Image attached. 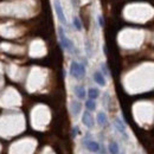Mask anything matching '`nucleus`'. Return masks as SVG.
<instances>
[{"instance_id":"a211bd4d","label":"nucleus","mask_w":154,"mask_h":154,"mask_svg":"<svg viewBox=\"0 0 154 154\" xmlns=\"http://www.w3.org/2000/svg\"><path fill=\"white\" fill-rule=\"evenodd\" d=\"M72 1V4H74V6H76V4H77V0H71Z\"/></svg>"},{"instance_id":"9d476101","label":"nucleus","mask_w":154,"mask_h":154,"mask_svg":"<svg viewBox=\"0 0 154 154\" xmlns=\"http://www.w3.org/2000/svg\"><path fill=\"white\" fill-rule=\"evenodd\" d=\"M97 122H98V125H100V126H106V125H107L108 119H107L106 113L100 112V113L97 114Z\"/></svg>"},{"instance_id":"f8f14e48","label":"nucleus","mask_w":154,"mask_h":154,"mask_svg":"<svg viewBox=\"0 0 154 154\" xmlns=\"http://www.w3.org/2000/svg\"><path fill=\"white\" fill-rule=\"evenodd\" d=\"M88 96H89L90 100H96L97 97L100 96L98 89H96V88H90V89L88 90Z\"/></svg>"},{"instance_id":"dca6fc26","label":"nucleus","mask_w":154,"mask_h":154,"mask_svg":"<svg viewBox=\"0 0 154 154\" xmlns=\"http://www.w3.org/2000/svg\"><path fill=\"white\" fill-rule=\"evenodd\" d=\"M78 134V127H74L72 128V137H75Z\"/></svg>"},{"instance_id":"7ed1b4c3","label":"nucleus","mask_w":154,"mask_h":154,"mask_svg":"<svg viewBox=\"0 0 154 154\" xmlns=\"http://www.w3.org/2000/svg\"><path fill=\"white\" fill-rule=\"evenodd\" d=\"M55 11H56V14H57V18L59 19V21L65 25L66 24V19H65V16H64V12H63V8L59 4L58 0H55Z\"/></svg>"},{"instance_id":"0eeeda50","label":"nucleus","mask_w":154,"mask_h":154,"mask_svg":"<svg viewBox=\"0 0 154 154\" xmlns=\"http://www.w3.org/2000/svg\"><path fill=\"white\" fill-rule=\"evenodd\" d=\"M94 81L96 82L97 84L102 85V87L106 85V78H104V76H103V74L100 72V71H96V72L94 74Z\"/></svg>"},{"instance_id":"2eb2a0df","label":"nucleus","mask_w":154,"mask_h":154,"mask_svg":"<svg viewBox=\"0 0 154 154\" xmlns=\"http://www.w3.org/2000/svg\"><path fill=\"white\" fill-rule=\"evenodd\" d=\"M101 68H102V71H103V74L104 75H108L109 72H108V70H107V68H106V65L104 64H101Z\"/></svg>"},{"instance_id":"20e7f679","label":"nucleus","mask_w":154,"mask_h":154,"mask_svg":"<svg viewBox=\"0 0 154 154\" xmlns=\"http://www.w3.org/2000/svg\"><path fill=\"white\" fill-rule=\"evenodd\" d=\"M82 122L88 128H93L94 127V119H93L91 114L89 113V110H87V112L83 113V115H82Z\"/></svg>"},{"instance_id":"ddd939ff","label":"nucleus","mask_w":154,"mask_h":154,"mask_svg":"<svg viewBox=\"0 0 154 154\" xmlns=\"http://www.w3.org/2000/svg\"><path fill=\"white\" fill-rule=\"evenodd\" d=\"M85 108H87L88 110H90V112H91V110H95V109H96V103H95V101H94V100H90V98L87 100V101H85Z\"/></svg>"},{"instance_id":"4468645a","label":"nucleus","mask_w":154,"mask_h":154,"mask_svg":"<svg viewBox=\"0 0 154 154\" xmlns=\"http://www.w3.org/2000/svg\"><path fill=\"white\" fill-rule=\"evenodd\" d=\"M74 26L77 31H81L82 30V24H81V20L78 19L77 17H74Z\"/></svg>"},{"instance_id":"f257e3e1","label":"nucleus","mask_w":154,"mask_h":154,"mask_svg":"<svg viewBox=\"0 0 154 154\" xmlns=\"http://www.w3.org/2000/svg\"><path fill=\"white\" fill-rule=\"evenodd\" d=\"M70 75L72 77H75L77 79H81L83 78L85 75V68L83 64L78 63V62H71L70 64Z\"/></svg>"},{"instance_id":"1a4fd4ad","label":"nucleus","mask_w":154,"mask_h":154,"mask_svg":"<svg viewBox=\"0 0 154 154\" xmlns=\"http://www.w3.org/2000/svg\"><path fill=\"white\" fill-rule=\"evenodd\" d=\"M70 107H71V112H72L74 115H78V114H79L82 106H81V103H79L78 101H72L71 104H70Z\"/></svg>"},{"instance_id":"423d86ee","label":"nucleus","mask_w":154,"mask_h":154,"mask_svg":"<svg viewBox=\"0 0 154 154\" xmlns=\"http://www.w3.org/2000/svg\"><path fill=\"white\" fill-rule=\"evenodd\" d=\"M74 91H75V95H76L79 100H84V98H85L87 93H85V89H84L83 85H76L75 89H74Z\"/></svg>"},{"instance_id":"f3484780","label":"nucleus","mask_w":154,"mask_h":154,"mask_svg":"<svg viewBox=\"0 0 154 154\" xmlns=\"http://www.w3.org/2000/svg\"><path fill=\"white\" fill-rule=\"evenodd\" d=\"M98 23H100V26H103L104 25V20L101 16H98Z\"/></svg>"},{"instance_id":"9b49d317","label":"nucleus","mask_w":154,"mask_h":154,"mask_svg":"<svg viewBox=\"0 0 154 154\" xmlns=\"http://www.w3.org/2000/svg\"><path fill=\"white\" fill-rule=\"evenodd\" d=\"M108 149H109V153L110 154H119V145H117V142L115 141H112L110 143H109V146H108Z\"/></svg>"},{"instance_id":"6ab92c4d","label":"nucleus","mask_w":154,"mask_h":154,"mask_svg":"<svg viewBox=\"0 0 154 154\" xmlns=\"http://www.w3.org/2000/svg\"><path fill=\"white\" fill-rule=\"evenodd\" d=\"M121 154H125V153H121Z\"/></svg>"},{"instance_id":"f03ea898","label":"nucleus","mask_w":154,"mask_h":154,"mask_svg":"<svg viewBox=\"0 0 154 154\" xmlns=\"http://www.w3.org/2000/svg\"><path fill=\"white\" fill-rule=\"evenodd\" d=\"M58 32H59V38H60V44H62V46H63L65 50H68V51H72V50H74V44H72V42H71L70 39L64 35V31H63L62 27L58 29Z\"/></svg>"},{"instance_id":"6e6552de","label":"nucleus","mask_w":154,"mask_h":154,"mask_svg":"<svg viewBox=\"0 0 154 154\" xmlns=\"http://www.w3.org/2000/svg\"><path fill=\"white\" fill-rule=\"evenodd\" d=\"M85 146H87V148H88L90 152H94V153L98 152V149H100V145L97 143L96 141H88V142L85 143Z\"/></svg>"},{"instance_id":"39448f33","label":"nucleus","mask_w":154,"mask_h":154,"mask_svg":"<svg viewBox=\"0 0 154 154\" xmlns=\"http://www.w3.org/2000/svg\"><path fill=\"white\" fill-rule=\"evenodd\" d=\"M114 125H115L116 129H117V131H119L121 134H122L123 136H125V137H126V139H127L128 136H127V133H126V126L123 125V122H122V121H121L119 117H116V119H115V122H114Z\"/></svg>"}]
</instances>
